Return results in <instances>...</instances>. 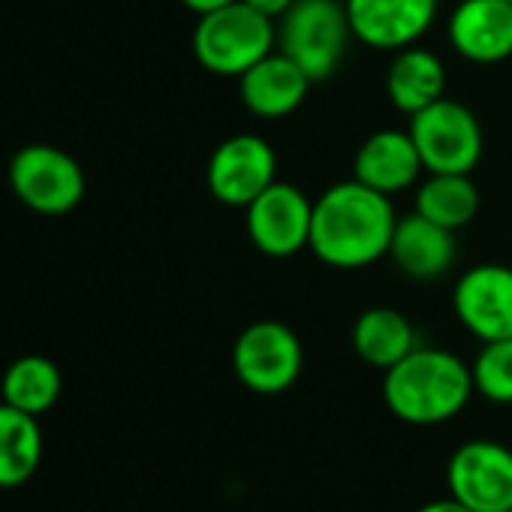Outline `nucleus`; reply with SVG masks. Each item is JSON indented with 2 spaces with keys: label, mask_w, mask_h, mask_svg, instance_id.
Instances as JSON below:
<instances>
[{
  "label": "nucleus",
  "mask_w": 512,
  "mask_h": 512,
  "mask_svg": "<svg viewBox=\"0 0 512 512\" xmlns=\"http://www.w3.org/2000/svg\"><path fill=\"white\" fill-rule=\"evenodd\" d=\"M275 25L278 52L293 58L311 82L332 79L353 40L344 0H296Z\"/></svg>",
  "instance_id": "4"
},
{
  "label": "nucleus",
  "mask_w": 512,
  "mask_h": 512,
  "mask_svg": "<svg viewBox=\"0 0 512 512\" xmlns=\"http://www.w3.org/2000/svg\"><path fill=\"white\" fill-rule=\"evenodd\" d=\"M275 181H278V154L269 139L256 133H235L223 139L208 157L205 184L220 205L247 208Z\"/></svg>",
  "instance_id": "9"
},
{
  "label": "nucleus",
  "mask_w": 512,
  "mask_h": 512,
  "mask_svg": "<svg viewBox=\"0 0 512 512\" xmlns=\"http://www.w3.org/2000/svg\"><path fill=\"white\" fill-rule=\"evenodd\" d=\"M473 389L491 404H512V338L485 341L470 362Z\"/></svg>",
  "instance_id": "22"
},
{
  "label": "nucleus",
  "mask_w": 512,
  "mask_h": 512,
  "mask_svg": "<svg viewBox=\"0 0 512 512\" xmlns=\"http://www.w3.org/2000/svg\"><path fill=\"white\" fill-rule=\"evenodd\" d=\"M416 512H473V509L461 506V503H458V500H452V497H437V500H431V503L419 506Z\"/></svg>",
  "instance_id": "24"
},
{
  "label": "nucleus",
  "mask_w": 512,
  "mask_h": 512,
  "mask_svg": "<svg viewBox=\"0 0 512 512\" xmlns=\"http://www.w3.org/2000/svg\"><path fill=\"white\" fill-rule=\"evenodd\" d=\"M305 368L299 335L281 320H256L232 344V371L256 395H281L296 386Z\"/></svg>",
  "instance_id": "5"
},
{
  "label": "nucleus",
  "mask_w": 512,
  "mask_h": 512,
  "mask_svg": "<svg viewBox=\"0 0 512 512\" xmlns=\"http://www.w3.org/2000/svg\"><path fill=\"white\" fill-rule=\"evenodd\" d=\"M61 392H64L61 368L40 353H28L16 359L7 368L4 380H0V401L37 419L58 404Z\"/></svg>",
  "instance_id": "20"
},
{
  "label": "nucleus",
  "mask_w": 512,
  "mask_h": 512,
  "mask_svg": "<svg viewBox=\"0 0 512 512\" xmlns=\"http://www.w3.org/2000/svg\"><path fill=\"white\" fill-rule=\"evenodd\" d=\"M422 172L425 166L410 130H377L356 148L353 157V178L383 196L410 190Z\"/></svg>",
  "instance_id": "15"
},
{
  "label": "nucleus",
  "mask_w": 512,
  "mask_h": 512,
  "mask_svg": "<svg viewBox=\"0 0 512 512\" xmlns=\"http://www.w3.org/2000/svg\"><path fill=\"white\" fill-rule=\"evenodd\" d=\"M386 94L404 115H416L446 97V67L422 46L398 49L386 67Z\"/></svg>",
  "instance_id": "17"
},
{
  "label": "nucleus",
  "mask_w": 512,
  "mask_h": 512,
  "mask_svg": "<svg viewBox=\"0 0 512 512\" xmlns=\"http://www.w3.org/2000/svg\"><path fill=\"white\" fill-rule=\"evenodd\" d=\"M446 491L473 512L512 509V449L497 440H467L446 464Z\"/></svg>",
  "instance_id": "8"
},
{
  "label": "nucleus",
  "mask_w": 512,
  "mask_h": 512,
  "mask_svg": "<svg viewBox=\"0 0 512 512\" xmlns=\"http://www.w3.org/2000/svg\"><path fill=\"white\" fill-rule=\"evenodd\" d=\"M350 341L356 356L377 371H389L419 347L413 323L401 311L386 305L362 311L353 323Z\"/></svg>",
  "instance_id": "18"
},
{
  "label": "nucleus",
  "mask_w": 512,
  "mask_h": 512,
  "mask_svg": "<svg viewBox=\"0 0 512 512\" xmlns=\"http://www.w3.org/2000/svg\"><path fill=\"white\" fill-rule=\"evenodd\" d=\"M275 49L278 25L247 7L244 0L199 16L193 31V55L214 76L238 79Z\"/></svg>",
  "instance_id": "3"
},
{
  "label": "nucleus",
  "mask_w": 512,
  "mask_h": 512,
  "mask_svg": "<svg viewBox=\"0 0 512 512\" xmlns=\"http://www.w3.org/2000/svg\"><path fill=\"white\" fill-rule=\"evenodd\" d=\"M244 4L247 7H253L256 13H263L266 19H272V22H278L293 4H296V0H244Z\"/></svg>",
  "instance_id": "23"
},
{
  "label": "nucleus",
  "mask_w": 512,
  "mask_h": 512,
  "mask_svg": "<svg viewBox=\"0 0 512 512\" xmlns=\"http://www.w3.org/2000/svg\"><path fill=\"white\" fill-rule=\"evenodd\" d=\"M181 4H184L190 13H196V16H205V13H211V10H220V7H226V4H235V0H181Z\"/></svg>",
  "instance_id": "25"
},
{
  "label": "nucleus",
  "mask_w": 512,
  "mask_h": 512,
  "mask_svg": "<svg viewBox=\"0 0 512 512\" xmlns=\"http://www.w3.org/2000/svg\"><path fill=\"white\" fill-rule=\"evenodd\" d=\"M479 202V187L470 175L428 172V178L416 187V211L452 232L473 223V217L479 214Z\"/></svg>",
  "instance_id": "21"
},
{
  "label": "nucleus",
  "mask_w": 512,
  "mask_h": 512,
  "mask_svg": "<svg viewBox=\"0 0 512 512\" xmlns=\"http://www.w3.org/2000/svg\"><path fill=\"white\" fill-rule=\"evenodd\" d=\"M473 395L470 365L452 350L416 347L398 365L383 371V401L389 413L407 425L449 422Z\"/></svg>",
  "instance_id": "2"
},
{
  "label": "nucleus",
  "mask_w": 512,
  "mask_h": 512,
  "mask_svg": "<svg viewBox=\"0 0 512 512\" xmlns=\"http://www.w3.org/2000/svg\"><path fill=\"white\" fill-rule=\"evenodd\" d=\"M440 0H344L353 40L398 52L416 46L437 19Z\"/></svg>",
  "instance_id": "12"
},
{
  "label": "nucleus",
  "mask_w": 512,
  "mask_h": 512,
  "mask_svg": "<svg viewBox=\"0 0 512 512\" xmlns=\"http://www.w3.org/2000/svg\"><path fill=\"white\" fill-rule=\"evenodd\" d=\"M446 40L458 58L479 67L512 58V0H458Z\"/></svg>",
  "instance_id": "13"
},
{
  "label": "nucleus",
  "mask_w": 512,
  "mask_h": 512,
  "mask_svg": "<svg viewBox=\"0 0 512 512\" xmlns=\"http://www.w3.org/2000/svg\"><path fill=\"white\" fill-rule=\"evenodd\" d=\"M455 232L431 223L419 211L398 217L389 256L410 281H437L455 266Z\"/></svg>",
  "instance_id": "16"
},
{
  "label": "nucleus",
  "mask_w": 512,
  "mask_h": 512,
  "mask_svg": "<svg viewBox=\"0 0 512 512\" xmlns=\"http://www.w3.org/2000/svg\"><path fill=\"white\" fill-rule=\"evenodd\" d=\"M46 440L37 416L0 401V488H22L43 464Z\"/></svg>",
  "instance_id": "19"
},
{
  "label": "nucleus",
  "mask_w": 512,
  "mask_h": 512,
  "mask_svg": "<svg viewBox=\"0 0 512 512\" xmlns=\"http://www.w3.org/2000/svg\"><path fill=\"white\" fill-rule=\"evenodd\" d=\"M10 184L40 214H67L85 196L82 166L55 145H25L10 163Z\"/></svg>",
  "instance_id": "10"
},
{
  "label": "nucleus",
  "mask_w": 512,
  "mask_h": 512,
  "mask_svg": "<svg viewBox=\"0 0 512 512\" xmlns=\"http://www.w3.org/2000/svg\"><path fill=\"white\" fill-rule=\"evenodd\" d=\"M410 136L425 172L470 175L485 151L479 118L458 100L440 97L428 109L410 115Z\"/></svg>",
  "instance_id": "6"
},
{
  "label": "nucleus",
  "mask_w": 512,
  "mask_h": 512,
  "mask_svg": "<svg viewBox=\"0 0 512 512\" xmlns=\"http://www.w3.org/2000/svg\"><path fill=\"white\" fill-rule=\"evenodd\" d=\"M452 311L476 341L512 338V266H470L452 290Z\"/></svg>",
  "instance_id": "11"
},
{
  "label": "nucleus",
  "mask_w": 512,
  "mask_h": 512,
  "mask_svg": "<svg viewBox=\"0 0 512 512\" xmlns=\"http://www.w3.org/2000/svg\"><path fill=\"white\" fill-rule=\"evenodd\" d=\"M311 85V76L293 58L275 49L238 76V97L250 115L278 121L293 115L305 103Z\"/></svg>",
  "instance_id": "14"
},
{
  "label": "nucleus",
  "mask_w": 512,
  "mask_h": 512,
  "mask_svg": "<svg viewBox=\"0 0 512 512\" xmlns=\"http://www.w3.org/2000/svg\"><path fill=\"white\" fill-rule=\"evenodd\" d=\"M311 223L314 199L287 181H275L244 208V229L250 244L272 260H287V256L308 250Z\"/></svg>",
  "instance_id": "7"
},
{
  "label": "nucleus",
  "mask_w": 512,
  "mask_h": 512,
  "mask_svg": "<svg viewBox=\"0 0 512 512\" xmlns=\"http://www.w3.org/2000/svg\"><path fill=\"white\" fill-rule=\"evenodd\" d=\"M395 205L356 178L338 181L314 199L308 250L329 269L356 272L389 256L395 235Z\"/></svg>",
  "instance_id": "1"
},
{
  "label": "nucleus",
  "mask_w": 512,
  "mask_h": 512,
  "mask_svg": "<svg viewBox=\"0 0 512 512\" xmlns=\"http://www.w3.org/2000/svg\"><path fill=\"white\" fill-rule=\"evenodd\" d=\"M506 512H512V509H506Z\"/></svg>",
  "instance_id": "26"
}]
</instances>
